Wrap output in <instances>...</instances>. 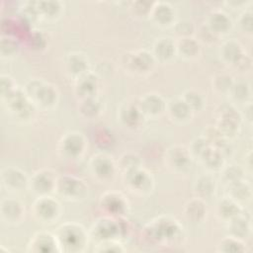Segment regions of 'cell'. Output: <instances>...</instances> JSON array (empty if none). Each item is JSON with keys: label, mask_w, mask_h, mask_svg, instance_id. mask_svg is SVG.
Segmentation results:
<instances>
[{"label": "cell", "mask_w": 253, "mask_h": 253, "mask_svg": "<svg viewBox=\"0 0 253 253\" xmlns=\"http://www.w3.org/2000/svg\"><path fill=\"white\" fill-rule=\"evenodd\" d=\"M56 149L63 159L78 160L85 155L88 149V138L81 131H67L59 138Z\"/></svg>", "instance_id": "30bf717a"}, {"label": "cell", "mask_w": 253, "mask_h": 253, "mask_svg": "<svg viewBox=\"0 0 253 253\" xmlns=\"http://www.w3.org/2000/svg\"><path fill=\"white\" fill-rule=\"evenodd\" d=\"M99 208L105 215L126 217L129 212V202L123 193L113 190L101 195Z\"/></svg>", "instance_id": "9a60e30c"}, {"label": "cell", "mask_w": 253, "mask_h": 253, "mask_svg": "<svg viewBox=\"0 0 253 253\" xmlns=\"http://www.w3.org/2000/svg\"><path fill=\"white\" fill-rule=\"evenodd\" d=\"M177 57L185 61H194L201 57L203 45L194 37L175 39Z\"/></svg>", "instance_id": "83f0119b"}, {"label": "cell", "mask_w": 253, "mask_h": 253, "mask_svg": "<svg viewBox=\"0 0 253 253\" xmlns=\"http://www.w3.org/2000/svg\"><path fill=\"white\" fill-rule=\"evenodd\" d=\"M54 194L66 202H81L88 197L89 186L76 175L62 174L57 177Z\"/></svg>", "instance_id": "9c48e42d"}, {"label": "cell", "mask_w": 253, "mask_h": 253, "mask_svg": "<svg viewBox=\"0 0 253 253\" xmlns=\"http://www.w3.org/2000/svg\"><path fill=\"white\" fill-rule=\"evenodd\" d=\"M233 103L246 104L252 100L251 84L246 80H235L228 95Z\"/></svg>", "instance_id": "74e56055"}, {"label": "cell", "mask_w": 253, "mask_h": 253, "mask_svg": "<svg viewBox=\"0 0 253 253\" xmlns=\"http://www.w3.org/2000/svg\"><path fill=\"white\" fill-rule=\"evenodd\" d=\"M30 176L17 166H5L1 169L0 180L2 187L11 194H19L28 190Z\"/></svg>", "instance_id": "e0dca14e"}, {"label": "cell", "mask_w": 253, "mask_h": 253, "mask_svg": "<svg viewBox=\"0 0 253 253\" xmlns=\"http://www.w3.org/2000/svg\"><path fill=\"white\" fill-rule=\"evenodd\" d=\"M245 171L246 173L251 174L252 173V151L249 150L246 154H245Z\"/></svg>", "instance_id": "6f0895ef"}, {"label": "cell", "mask_w": 253, "mask_h": 253, "mask_svg": "<svg viewBox=\"0 0 253 253\" xmlns=\"http://www.w3.org/2000/svg\"><path fill=\"white\" fill-rule=\"evenodd\" d=\"M195 38L199 41V42L203 45H212L213 43H215V42L217 41L218 37L215 36L206 25L205 23L202 24L201 26L197 27L196 33H195Z\"/></svg>", "instance_id": "f907efd6"}, {"label": "cell", "mask_w": 253, "mask_h": 253, "mask_svg": "<svg viewBox=\"0 0 253 253\" xmlns=\"http://www.w3.org/2000/svg\"><path fill=\"white\" fill-rule=\"evenodd\" d=\"M148 19L151 23L160 28H172L177 21V12L171 3L166 1H154Z\"/></svg>", "instance_id": "ffe728a7"}, {"label": "cell", "mask_w": 253, "mask_h": 253, "mask_svg": "<svg viewBox=\"0 0 253 253\" xmlns=\"http://www.w3.org/2000/svg\"><path fill=\"white\" fill-rule=\"evenodd\" d=\"M17 81L10 74L2 73L0 75V99L4 100L18 88Z\"/></svg>", "instance_id": "681fc988"}, {"label": "cell", "mask_w": 253, "mask_h": 253, "mask_svg": "<svg viewBox=\"0 0 253 253\" xmlns=\"http://www.w3.org/2000/svg\"><path fill=\"white\" fill-rule=\"evenodd\" d=\"M183 215L190 223H204L208 217V207L206 201L197 197L188 200L183 208Z\"/></svg>", "instance_id": "f1b7e54d"}, {"label": "cell", "mask_w": 253, "mask_h": 253, "mask_svg": "<svg viewBox=\"0 0 253 253\" xmlns=\"http://www.w3.org/2000/svg\"><path fill=\"white\" fill-rule=\"evenodd\" d=\"M23 89L40 111H52L59 103L60 93L57 86L42 78H30Z\"/></svg>", "instance_id": "7a4b0ae2"}, {"label": "cell", "mask_w": 253, "mask_h": 253, "mask_svg": "<svg viewBox=\"0 0 253 253\" xmlns=\"http://www.w3.org/2000/svg\"><path fill=\"white\" fill-rule=\"evenodd\" d=\"M26 206L18 198L5 197L0 202V219L11 227L21 225L26 219Z\"/></svg>", "instance_id": "2e32d148"}, {"label": "cell", "mask_w": 253, "mask_h": 253, "mask_svg": "<svg viewBox=\"0 0 253 253\" xmlns=\"http://www.w3.org/2000/svg\"><path fill=\"white\" fill-rule=\"evenodd\" d=\"M58 175L50 168H41L35 171L29 178L28 190L35 196H49L55 193V186Z\"/></svg>", "instance_id": "5bb4252c"}, {"label": "cell", "mask_w": 253, "mask_h": 253, "mask_svg": "<svg viewBox=\"0 0 253 253\" xmlns=\"http://www.w3.org/2000/svg\"><path fill=\"white\" fill-rule=\"evenodd\" d=\"M104 69L102 75H101V79H103L106 76H110L112 75V73L114 72V67H113V62L106 60V59H101L100 61L97 62L96 64V68L93 70L96 74H98L99 72H101Z\"/></svg>", "instance_id": "f5cc1de1"}, {"label": "cell", "mask_w": 253, "mask_h": 253, "mask_svg": "<svg viewBox=\"0 0 253 253\" xmlns=\"http://www.w3.org/2000/svg\"><path fill=\"white\" fill-rule=\"evenodd\" d=\"M117 166L119 173L123 174L125 172L133 170L143 166L142 158L135 152H125L117 160Z\"/></svg>", "instance_id": "f35d334b"}, {"label": "cell", "mask_w": 253, "mask_h": 253, "mask_svg": "<svg viewBox=\"0 0 253 253\" xmlns=\"http://www.w3.org/2000/svg\"><path fill=\"white\" fill-rule=\"evenodd\" d=\"M151 53L157 63L168 64L176 57V42L171 37H159L152 44Z\"/></svg>", "instance_id": "cb8c5ba5"}, {"label": "cell", "mask_w": 253, "mask_h": 253, "mask_svg": "<svg viewBox=\"0 0 253 253\" xmlns=\"http://www.w3.org/2000/svg\"><path fill=\"white\" fill-rule=\"evenodd\" d=\"M101 84L102 79L93 70H90L86 74L74 80L73 92L77 101L98 97V94L101 90Z\"/></svg>", "instance_id": "44dd1931"}, {"label": "cell", "mask_w": 253, "mask_h": 253, "mask_svg": "<svg viewBox=\"0 0 253 253\" xmlns=\"http://www.w3.org/2000/svg\"><path fill=\"white\" fill-rule=\"evenodd\" d=\"M156 64L157 62L151 51L145 48L126 51L121 58L123 69L129 74L137 76H148L154 71Z\"/></svg>", "instance_id": "52a82bcc"}, {"label": "cell", "mask_w": 253, "mask_h": 253, "mask_svg": "<svg viewBox=\"0 0 253 253\" xmlns=\"http://www.w3.org/2000/svg\"><path fill=\"white\" fill-rule=\"evenodd\" d=\"M37 10L41 21L56 22L64 14L65 4L60 0H38Z\"/></svg>", "instance_id": "1f68e13d"}, {"label": "cell", "mask_w": 253, "mask_h": 253, "mask_svg": "<svg viewBox=\"0 0 253 253\" xmlns=\"http://www.w3.org/2000/svg\"><path fill=\"white\" fill-rule=\"evenodd\" d=\"M154 1L135 0L129 4V12L136 19H148Z\"/></svg>", "instance_id": "c3c4849f"}, {"label": "cell", "mask_w": 253, "mask_h": 253, "mask_svg": "<svg viewBox=\"0 0 253 253\" xmlns=\"http://www.w3.org/2000/svg\"><path fill=\"white\" fill-rule=\"evenodd\" d=\"M215 128L228 141L235 139L241 130L243 119L240 111L231 103L219 105L214 112Z\"/></svg>", "instance_id": "8992f818"}, {"label": "cell", "mask_w": 253, "mask_h": 253, "mask_svg": "<svg viewBox=\"0 0 253 253\" xmlns=\"http://www.w3.org/2000/svg\"><path fill=\"white\" fill-rule=\"evenodd\" d=\"M220 179L223 182L224 186L238 182L245 179L246 171L245 169L238 164H225L222 170L219 172Z\"/></svg>", "instance_id": "60d3db41"}, {"label": "cell", "mask_w": 253, "mask_h": 253, "mask_svg": "<svg viewBox=\"0 0 253 253\" xmlns=\"http://www.w3.org/2000/svg\"><path fill=\"white\" fill-rule=\"evenodd\" d=\"M22 49V42L18 36L1 34L0 36V57L3 60L16 58Z\"/></svg>", "instance_id": "e575fe53"}, {"label": "cell", "mask_w": 253, "mask_h": 253, "mask_svg": "<svg viewBox=\"0 0 253 253\" xmlns=\"http://www.w3.org/2000/svg\"><path fill=\"white\" fill-rule=\"evenodd\" d=\"M28 47L34 51H42L45 50L48 45V41L46 35L42 30L32 29L30 33H28L26 39Z\"/></svg>", "instance_id": "ee69618b"}, {"label": "cell", "mask_w": 253, "mask_h": 253, "mask_svg": "<svg viewBox=\"0 0 253 253\" xmlns=\"http://www.w3.org/2000/svg\"><path fill=\"white\" fill-rule=\"evenodd\" d=\"M217 181L212 173L207 172L196 177L193 183L194 196L203 200H210L216 195Z\"/></svg>", "instance_id": "f546056e"}, {"label": "cell", "mask_w": 253, "mask_h": 253, "mask_svg": "<svg viewBox=\"0 0 253 253\" xmlns=\"http://www.w3.org/2000/svg\"><path fill=\"white\" fill-rule=\"evenodd\" d=\"M27 252L60 253V248L54 233L42 230L36 232L28 242Z\"/></svg>", "instance_id": "7402d4cb"}, {"label": "cell", "mask_w": 253, "mask_h": 253, "mask_svg": "<svg viewBox=\"0 0 253 253\" xmlns=\"http://www.w3.org/2000/svg\"><path fill=\"white\" fill-rule=\"evenodd\" d=\"M224 5L231 9H244L252 4L251 1H245V0H227L223 2Z\"/></svg>", "instance_id": "11a10c76"}, {"label": "cell", "mask_w": 253, "mask_h": 253, "mask_svg": "<svg viewBox=\"0 0 253 253\" xmlns=\"http://www.w3.org/2000/svg\"><path fill=\"white\" fill-rule=\"evenodd\" d=\"M248 213L249 212H247L246 210L243 208L240 214L225 223L227 235L233 236L243 241L251 236L252 223L251 216Z\"/></svg>", "instance_id": "4316f807"}, {"label": "cell", "mask_w": 253, "mask_h": 253, "mask_svg": "<svg viewBox=\"0 0 253 253\" xmlns=\"http://www.w3.org/2000/svg\"><path fill=\"white\" fill-rule=\"evenodd\" d=\"M211 145V144L209 142V140L203 134L194 137L188 146V149L190 151V154H191L193 160L199 162L202 155L205 153V151Z\"/></svg>", "instance_id": "bcb514c9"}, {"label": "cell", "mask_w": 253, "mask_h": 253, "mask_svg": "<svg viewBox=\"0 0 253 253\" xmlns=\"http://www.w3.org/2000/svg\"><path fill=\"white\" fill-rule=\"evenodd\" d=\"M89 171L91 176L99 183L112 182L119 173L117 161L106 152H98L91 156Z\"/></svg>", "instance_id": "4fadbf2b"}, {"label": "cell", "mask_w": 253, "mask_h": 253, "mask_svg": "<svg viewBox=\"0 0 253 253\" xmlns=\"http://www.w3.org/2000/svg\"><path fill=\"white\" fill-rule=\"evenodd\" d=\"M165 114L172 123L180 126L189 124L195 115L181 97H175L167 101Z\"/></svg>", "instance_id": "484cf974"}, {"label": "cell", "mask_w": 253, "mask_h": 253, "mask_svg": "<svg viewBox=\"0 0 253 253\" xmlns=\"http://www.w3.org/2000/svg\"><path fill=\"white\" fill-rule=\"evenodd\" d=\"M221 61L230 67H235L238 61L244 56L246 50L244 46L235 39L224 41L218 50Z\"/></svg>", "instance_id": "4dcf8cb0"}, {"label": "cell", "mask_w": 253, "mask_h": 253, "mask_svg": "<svg viewBox=\"0 0 253 253\" xmlns=\"http://www.w3.org/2000/svg\"><path fill=\"white\" fill-rule=\"evenodd\" d=\"M64 70L66 75L76 80L91 70L88 56L82 51H71L64 58Z\"/></svg>", "instance_id": "603a6c76"}, {"label": "cell", "mask_w": 253, "mask_h": 253, "mask_svg": "<svg viewBox=\"0 0 253 253\" xmlns=\"http://www.w3.org/2000/svg\"><path fill=\"white\" fill-rule=\"evenodd\" d=\"M77 102V111L79 115L86 120L97 119L104 112V105L98 97L82 99Z\"/></svg>", "instance_id": "8d00e7d4"}, {"label": "cell", "mask_w": 253, "mask_h": 253, "mask_svg": "<svg viewBox=\"0 0 253 253\" xmlns=\"http://www.w3.org/2000/svg\"><path fill=\"white\" fill-rule=\"evenodd\" d=\"M193 158L188 146L183 144H173L169 146L163 155V163L171 173L176 175H186L192 170Z\"/></svg>", "instance_id": "7c38bea8"}, {"label": "cell", "mask_w": 253, "mask_h": 253, "mask_svg": "<svg viewBox=\"0 0 253 253\" xmlns=\"http://www.w3.org/2000/svg\"><path fill=\"white\" fill-rule=\"evenodd\" d=\"M244 111L245 114H241L243 122L245 121L248 125H252L253 122V114H252V101L244 104ZM241 113V112H240Z\"/></svg>", "instance_id": "9f6ffc18"}, {"label": "cell", "mask_w": 253, "mask_h": 253, "mask_svg": "<svg viewBox=\"0 0 253 253\" xmlns=\"http://www.w3.org/2000/svg\"><path fill=\"white\" fill-rule=\"evenodd\" d=\"M172 28L176 36V39L194 37L197 30V26L190 19H177Z\"/></svg>", "instance_id": "7dc6e473"}, {"label": "cell", "mask_w": 253, "mask_h": 253, "mask_svg": "<svg viewBox=\"0 0 253 253\" xmlns=\"http://www.w3.org/2000/svg\"><path fill=\"white\" fill-rule=\"evenodd\" d=\"M96 252H116L122 253L126 251V248L122 241L118 240H110L96 243V248L94 249Z\"/></svg>", "instance_id": "816d5d0a"}, {"label": "cell", "mask_w": 253, "mask_h": 253, "mask_svg": "<svg viewBox=\"0 0 253 253\" xmlns=\"http://www.w3.org/2000/svg\"><path fill=\"white\" fill-rule=\"evenodd\" d=\"M204 168L210 173H219L227 163V159L222 152L213 145H211L199 160Z\"/></svg>", "instance_id": "d6a6232c"}, {"label": "cell", "mask_w": 253, "mask_h": 253, "mask_svg": "<svg viewBox=\"0 0 253 253\" xmlns=\"http://www.w3.org/2000/svg\"><path fill=\"white\" fill-rule=\"evenodd\" d=\"M237 25L242 34L249 37L253 35V11L251 6L241 10L237 17Z\"/></svg>", "instance_id": "f6af8a7d"}, {"label": "cell", "mask_w": 253, "mask_h": 253, "mask_svg": "<svg viewBox=\"0 0 253 253\" xmlns=\"http://www.w3.org/2000/svg\"><path fill=\"white\" fill-rule=\"evenodd\" d=\"M205 25L218 38L228 35L233 29L232 19L221 9L211 11L206 18Z\"/></svg>", "instance_id": "d4e9b609"}, {"label": "cell", "mask_w": 253, "mask_h": 253, "mask_svg": "<svg viewBox=\"0 0 253 253\" xmlns=\"http://www.w3.org/2000/svg\"><path fill=\"white\" fill-rule=\"evenodd\" d=\"M128 231L129 227L126 217H114L104 214L92 224L89 235L90 239H93L96 243L110 240L123 241Z\"/></svg>", "instance_id": "5b68a950"}, {"label": "cell", "mask_w": 253, "mask_h": 253, "mask_svg": "<svg viewBox=\"0 0 253 253\" xmlns=\"http://www.w3.org/2000/svg\"><path fill=\"white\" fill-rule=\"evenodd\" d=\"M225 196L243 206L252 198V186L246 179L229 184L225 186Z\"/></svg>", "instance_id": "d590c367"}, {"label": "cell", "mask_w": 253, "mask_h": 253, "mask_svg": "<svg viewBox=\"0 0 253 253\" xmlns=\"http://www.w3.org/2000/svg\"><path fill=\"white\" fill-rule=\"evenodd\" d=\"M234 81L235 79L231 74L220 72L211 78V88L219 95H228Z\"/></svg>", "instance_id": "7bdbcfd3"}, {"label": "cell", "mask_w": 253, "mask_h": 253, "mask_svg": "<svg viewBox=\"0 0 253 253\" xmlns=\"http://www.w3.org/2000/svg\"><path fill=\"white\" fill-rule=\"evenodd\" d=\"M143 238L152 245L180 246L186 239L183 225L179 220L166 215H160L143 227Z\"/></svg>", "instance_id": "6da1fadb"}, {"label": "cell", "mask_w": 253, "mask_h": 253, "mask_svg": "<svg viewBox=\"0 0 253 253\" xmlns=\"http://www.w3.org/2000/svg\"><path fill=\"white\" fill-rule=\"evenodd\" d=\"M60 253H81L87 249L89 231L77 221H65L54 231Z\"/></svg>", "instance_id": "3957f363"}, {"label": "cell", "mask_w": 253, "mask_h": 253, "mask_svg": "<svg viewBox=\"0 0 253 253\" xmlns=\"http://www.w3.org/2000/svg\"><path fill=\"white\" fill-rule=\"evenodd\" d=\"M137 105L146 120H155L159 119L166 113L167 101L161 94L149 92L138 99Z\"/></svg>", "instance_id": "d6986e66"}, {"label": "cell", "mask_w": 253, "mask_h": 253, "mask_svg": "<svg viewBox=\"0 0 253 253\" xmlns=\"http://www.w3.org/2000/svg\"><path fill=\"white\" fill-rule=\"evenodd\" d=\"M189 108L195 113L202 112L206 108L205 96L196 89H186L180 96Z\"/></svg>", "instance_id": "ab89813d"}, {"label": "cell", "mask_w": 253, "mask_h": 253, "mask_svg": "<svg viewBox=\"0 0 253 253\" xmlns=\"http://www.w3.org/2000/svg\"><path fill=\"white\" fill-rule=\"evenodd\" d=\"M234 68L236 70L240 71V72H243V73L250 71L251 68H252V58H251V56L246 52L244 54V56L238 61V63L235 65Z\"/></svg>", "instance_id": "db71d44e"}, {"label": "cell", "mask_w": 253, "mask_h": 253, "mask_svg": "<svg viewBox=\"0 0 253 253\" xmlns=\"http://www.w3.org/2000/svg\"><path fill=\"white\" fill-rule=\"evenodd\" d=\"M33 218L41 224L52 225L56 223L62 215L63 208L52 195L38 197L31 206Z\"/></svg>", "instance_id": "ba28073f"}, {"label": "cell", "mask_w": 253, "mask_h": 253, "mask_svg": "<svg viewBox=\"0 0 253 253\" xmlns=\"http://www.w3.org/2000/svg\"><path fill=\"white\" fill-rule=\"evenodd\" d=\"M117 117L120 123L127 129L135 130L143 126L145 118L142 115L137 102H131L126 100L122 102L118 108Z\"/></svg>", "instance_id": "ac0fdd59"}, {"label": "cell", "mask_w": 253, "mask_h": 253, "mask_svg": "<svg viewBox=\"0 0 253 253\" xmlns=\"http://www.w3.org/2000/svg\"><path fill=\"white\" fill-rule=\"evenodd\" d=\"M242 210L243 206L233 201L229 197L224 196L220 200H218L216 204L215 216L219 221L226 223L233 217L240 214Z\"/></svg>", "instance_id": "836d02e7"}, {"label": "cell", "mask_w": 253, "mask_h": 253, "mask_svg": "<svg viewBox=\"0 0 253 253\" xmlns=\"http://www.w3.org/2000/svg\"><path fill=\"white\" fill-rule=\"evenodd\" d=\"M1 104L6 113L17 123L28 125L33 123L38 114V108L28 98L23 87H18L12 94L4 100Z\"/></svg>", "instance_id": "277c9868"}, {"label": "cell", "mask_w": 253, "mask_h": 253, "mask_svg": "<svg viewBox=\"0 0 253 253\" xmlns=\"http://www.w3.org/2000/svg\"><path fill=\"white\" fill-rule=\"evenodd\" d=\"M122 175L124 186L133 195L148 196L152 194L155 181L151 172L143 166L125 172Z\"/></svg>", "instance_id": "8fae6325"}, {"label": "cell", "mask_w": 253, "mask_h": 253, "mask_svg": "<svg viewBox=\"0 0 253 253\" xmlns=\"http://www.w3.org/2000/svg\"><path fill=\"white\" fill-rule=\"evenodd\" d=\"M216 251L220 253H244L247 251V248L245 241L226 235L217 244Z\"/></svg>", "instance_id": "b9f144b4"}]
</instances>
